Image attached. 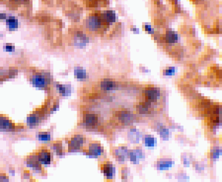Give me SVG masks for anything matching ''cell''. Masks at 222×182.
<instances>
[{"label":"cell","instance_id":"obj_1","mask_svg":"<svg viewBox=\"0 0 222 182\" xmlns=\"http://www.w3.org/2000/svg\"><path fill=\"white\" fill-rule=\"evenodd\" d=\"M85 139V136L80 134L72 135L68 142V152H74L80 150L83 147Z\"/></svg>","mask_w":222,"mask_h":182},{"label":"cell","instance_id":"obj_2","mask_svg":"<svg viewBox=\"0 0 222 182\" xmlns=\"http://www.w3.org/2000/svg\"><path fill=\"white\" fill-rule=\"evenodd\" d=\"M36 154L41 164H50L53 162V156L50 150L46 147H41L36 150Z\"/></svg>","mask_w":222,"mask_h":182},{"label":"cell","instance_id":"obj_3","mask_svg":"<svg viewBox=\"0 0 222 182\" xmlns=\"http://www.w3.org/2000/svg\"><path fill=\"white\" fill-rule=\"evenodd\" d=\"M26 164L28 167H31L35 172L41 173L43 172L42 164L39 162L38 156L35 152H33L30 156L26 157Z\"/></svg>","mask_w":222,"mask_h":182},{"label":"cell","instance_id":"obj_4","mask_svg":"<svg viewBox=\"0 0 222 182\" xmlns=\"http://www.w3.org/2000/svg\"><path fill=\"white\" fill-rule=\"evenodd\" d=\"M49 79L45 75L41 73L33 74L31 77V81L34 86L38 88H45L49 84Z\"/></svg>","mask_w":222,"mask_h":182},{"label":"cell","instance_id":"obj_5","mask_svg":"<svg viewBox=\"0 0 222 182\" xmlns=\"http://www.w3.org/2000/svg\"><path fill=\"white\" fill-rule=\"evenodd\" d=\"M160 90L158 88H147L146 89L145 94L148 103L155 102L160 99Z\"/></svg>","mask_w":222,"mask_h":182},{"label":"cell","instance_id":"obj_6","mask_svg":"<svg viewBox=\"0 0 222 182\" xmlns=\"http://www.w3.org/2000/svg\"><path fill=\"white\" fill-rule=\"evenodd\" d=\"M14 128V124L9 118L0 116V129L3 131H11Z\"/></svg>","mask_w":222,"mask_h":182},{"label":"cell","instance_id":"obj_7","mask_svg":"<svg viewBox=\"0 0 222 182\" xmlns=\"http://www.w3.org/2000/svg\"><path fill=\"white\" fill-rule=\"evenodd\" d=\"M84 122L87 127H93L98 123V117L93 113H85Z\"/></svg>","mask_w":222,"mask_h":182},{"label":"cell","instance_id":"obj_8","mask_svg":"<svg viewBox=\"0 0 222 182\" xmlns=\"http://www.w3.org/2000/svg\"><path fill=\"white\" fill-rule=\"evenodd\" d=\"M84 152L89 156H98L101 153V147L99 144L92 143L89 145V149Z\"/></svg>","mask_w":222,"mask_h":182},{"label":"cell","instance_id":"obj_9","mask_svg":"<svg viewBox=\"0 0 222 182\" xmlns=\"http://www.w3.org/2000/svg\"><path fill=\"white\" fill-rule=\"evenodd\" d=\"M57 90L59 91L60 94L62 96H67L71 92L70 88L68 85H64L62 84H57Z\"/></svg>","mask_w":222,"mask_h":182},{"label":"cell","instance_id":"obj_10","mask_svg":"<svg viewBox=\"0 0 222 182\" xmlns=\"http://www.w3.org/2000/svg\"><path fill=\"white\" fill-rule=\"evenodd\" d=\"M103 172L104 173L105 175L108 177V178H110L113 175V166L112 164L110 163H106L103 166Z\"/></svg>","mask_w":222,"mask_h":182},{"label":"cell","instance_id":"obj_11","mask_svg":"<svg viewBox=\"0 0 222 182\" xmlns=\"http://www.w3.org/2000/svg\"><path fill=\"white\" fill-rule=\"evenodd\" d=\"M53 148L56 152V153L58 156H62L63 152V147L62 145L61 141H57L55 142L53 144Z\"/></svg>","mask_w":222,"mask_h":182},{"label":"cell","instance_id":"obj_12","mask_svg":"<svg viewBox=\"0 0 222 182\" xmlns=\"http://www.w3.org/2000/svg\"><path fill=\"white\" fill-rule=\"evenodd\" d=\"M39 117L38 115H36V114H32L28 117L27 123L30 126H34L39 123Z\"/></svg>","mask_w":222,"mask_h":182},{"label":"cell","instance_id":"obj_13","mask_svg":"<svg viewBox=\"0 0 222 182\" xmlns=\"http://www.w3.org/2000/svg\"><path fill=\"white\" fill-rule=\"evenodd\" d=\"M74 72H75V75H76L77 78L78 79L83 80L85 79V75H86L85 72L84 70L81 69V68H76L74 71Z\"/></svg>","mask_w":222,"mask_h":182},{"label":"cell","instance_id":"obj_14","mask_svg":"<svg viewBox=\"0 0 222 182\" xmlns=\"http://www.w3.org/2000/svg\"><path fill=\"white\" fill-rule=\"evenodd\" d=\"M115 84L113 82L110 81H104L101 83V87L105 90H110L114 87Z\"/></svg>","mask_w":222,"mask_h":182},{"label":"cell","instance_id":"obj_15","mask_svg":"<svg viewBox=\"0 0 222 182\" xmlns=\"http://www.w3.org/2000/svg\"><path fill=\"white\" fill-rule=\"evenodd\" d=\"M38 138L41 140L47 141L50 139V134L47 132H40L38 134Z\"/></svg>","mask_w":222,"mask_h":182},{"label":"cell","instance_id":"obj_16","mask_svg":"<svg viewBox=\"0 0 222 182\" xmlns=\"http://www.w3.org/2000/svg\"><path fill=\"white\" fill-rule=\"evenodd\" d=\"M7 24L10 28H15L17 26V21L14 17H10L7 20Z\"/></svg>","mask_w":222,"mask_h":182},{"label":"cell","instance_id":"obj_17","mask_svg":"<svg viewBox=\"0 0 222 182\" xmlns=\"http://www.w3.org/2000/svg\"><path fill=\"white\" fill-rule=\"evenodd\" d=\"M0 180L1 181H9V177L4 173L0 174Z\"/></svg>","mask_w":222,"mask_h":182},{"label":"cell","instance_id":"obj_18","mask_svg":"<svg viewBox=\"0 0 222 182\" xmlns=\"http://www.w3.org/2000/svg\"><path fill=\"white\" fill-rule=\"evenodd\" d=\"M30 177H31V175L30 172L28 171H25L24 172V178L27 179L30 178Z\"/></svg>","mask_w":222,"mask_h":182},{"label":"cell","instance_id":"obj_19","mask_svg":"<svg viewBox=\"0 0 222 182\" xmlns=\"http://www.w3.org/2000/svg\"><path fill=\"white\" fill-rule=\"evenodd\" d=\"M6 49L7 51H14V47L12 46V45H7L6 46Z\"/></svg>","mask_w":222,"mask_h":182}]
</instances>
